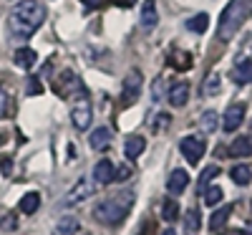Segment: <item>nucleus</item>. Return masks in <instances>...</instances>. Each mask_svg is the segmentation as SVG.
Returning <instances> with one entry per match:
<instances>
[{"instance_id": "obj_1", "label": "nucleus", "mask_w": 252, "mask_h": 235, "mask_svg": "<svg viewBox=\"0 0 252 235\" xmlns=\"http://www.w3.org/2000/svg\"><path fill=\"white\" fill-rule=\"evenodd\" d=\"M43 20H46V5L38 3V0H26V3H18L13 8L8 26L15 38H31Z\"/></svg>"}, {"instance_id": "obj_2", "label": "nucleus", "mask_w": 252, "mask_h": 235, "mask_svg": "<svg viewBox=\"0 0 252 235\" xmlns=\"http://www.w3.org/2000/svg\"><path fill=\"white\" fill-rule=\"evenodd\" d=\"M131 205H134V192L124 190V192H119V195L106 197L103 202H98L94 207V218L98 223H103V225H116V223H121L126 215H129Z\"/></svg>"}, {"instance_id": "obj_3", "label": "nucleus", "mask_w": 252, "mask_h": 235, "mask_svg": "<svg viewBox=\"0 0 252 235\" xmlns=\"http://www.w3.org/2000/svg\"><path fill=\"white\" fill-rule=\"evenodd\" d=\"M250 8H252V0H232V3H227V8L220 15V23H217V38L222 43L235 38V33L245 23Z\"/></svg>"}, {"instance_id": "obj_4", "label": "nucleus", "mask_w": 252, "mask_h": 235, "mask_svg": "<svg viewBox=\"0 0 252 235\" xmlns=\"http://www.w3.org/2000/svg\"><path fill=\"white\" fill-rule=\"evenodd\" d=\"M71 121L78 132H86L91 121H94V109L86 99V94H78V99H73V106H71Z\"/></svg>"}, {"instance_id": "obj_5", "label": "nucleus", "mask_w": 252, "mask_h": 235, "mask_svg": "<svg viewBox=\"0 0 252 235\" xmlns=\"http://www.w3.org/2000/svg\"><path fill=\"white\" fill-rule=\"evenodd\" d=\"M179 149H182V155H184V159L189 162V164H197L202 157H204V152H207V144H204V139L202 137H184L182 139V144H179Z\"/></svg>"}, {"instance_id": "obj_6", "label": "nucleus", "mask_w": 252, "mask_h": 235, "mask_svg": "<svg viewBox=\"0 0 252 235\" xmlns=\"http://www.w3.org/2000/svg\"><path fill=\"white\" fill-rule=\"evenodd\" d=\"M141 91V71H129V76L124 78V86H121V104L129 106L139 99Z\"/></svg>"}, {"instance_id": "obj_7", "label": "nucleus", "mask_w": 252, "mask_h": 235, "mask_svg": "<svg viewBox=\"0 0 252 235\" xmlns=\"http://www.w3.org/2000/svg\"><path fill=\"white\" fill-rule=\"evenodd\" d=\"M91 192H94V185H89L86 177H81V180L73 185V190L68 192L66 197H63V207H71V205H78V202H83V200H89Z\"/></svg>"}, {"instance_id": "obj_8", "label": "nucleus", "mask_w": 252, "mask_h": 235, "mask_svg": "<svg viewBox=\"0 0 252 235\" xmlns=\"http://www.w3.org/2000/svg\"><path fill=\"white\" fill-rule=\"evenodd\" d=\"M242 121H245V104H232V106H227V112L222 117V129L235 132L237 126H242Z\"/></svg>"}, {"instance_id": "obj_9", "label": "nucleus", "mask_w": 252, "mask_h": 235, "mask_svg": "<svg viewBox=\"0 0 252 235\" xmlns=\"http://www.w3.org/2000/svg\"><path fill=\"white\" fill-rule=\"evenodd\" d=\"M114 177H116V164L111 159L96 162V167H94V182L96 185H109Z\"/></svg>"}, {"instance_id": "obj_10", "label": "nucleus", "mask_w": 252, "mask_h": 235, "mask_svg": "<svg viewBox=\"0 0 252 235\" xmlns=\"http://www.w3.org/2000/svg\"><path fill=\"white\" fill-rule=\"evenodd\" d=\"M111 139H114V134H111L109 126H96V129L89 134V144H91V149H96V152H103V149H109Z\"/></svg>"}, {"instance_id": "obj_11", "label": "nucleus", "mask_w": 252, "mask_h": 235, "mask_svg": "<svg viewBox=\"0 0 252 235\" xmlns=\"http://www.w3.org/2000/svg\"><path fill=\"white\" fill-rule=\"evenodd\" d=\"M157 18H159V13H157V0H144L141 3V28L144 31H152L154 26H157Z\"/></svg>"}, {"instance_id": "obj_12", "label": "nucleus", "mask_w": 252, "mask_h": 235, "mask_svg": "<svg viewBox=\"0 0 252 235\" xmlns=\"http://www.w3.org/2000/svg\"><path fill=\"white\" fill-rule=\"evenodd\" d=\"M189 185V175L184 172V169H174V172L169 175V180H166V190H169V195H182V192L187 190Z\"/></svg>"}, {"instance_id": "obj_13", "label": "nucleus", "mask_w": 252, "mask_h": 235, "mask_svg": "<svg viewBox=\"0 0 252 235\" xmlns=\"http://www.w3.org/2000/svg\"><path fill=\"white\" fill-rule=\"evenodd\" d=\"M146 149V139L144 137H126V144H124V155H126V159H139L141 157V152Z\"/></svg>"}, {"instance_id": "obj_14", "label": "nucleus", "mask_w": 252, "mask_h": 235, "mask_svg": "<svg viewBox=\"0 0 252 235\" xmlns=\"http://www.w3.org/2000/svg\"><path fill=\"white\" fill-rule=\"evenodd\" d=\"M13 61H15V66H20V69H33L35 66V61H38V53L33 51V48H28V46H23V48H18L15 51V56H13Z\"/></svg>"}, {"instance_id": "obj_15", "label": "nucleus", "mask_w": 252, "mask_h": 235, "mask_svg": "<svg viewBox=\"0 0 252 235\" xmlns=\"http://www.w3.org/2000/svg\"><path fill=\"white\" fill-rule=\"evenodd\" d=\"M189 101V83L187 81H177L169 89V104L172 106H184Z\"/></svg>"}, {"instance_id": "obj_16", "label": "nucleus", "mask_w": 252, "mask_h": 235, "mask_svg": "<svg viewBox=\"0 0 252 235\" xmlns=\"http://www.w3.org/2000/svg\"><path fill=\"white\" fill-rule=\"evenodd\" d=\"M232 78L237 81V83H252V58H245V61H240L237 66L232 69Z\"/></svg>"}, {"instance_id": "obj_17", "label": "nucleus", "mask_w": 252, "mask_h": 235, "mask_svg": "<svg viewBox=\"0 0 252 235\" xmlns=\"http://www.w3.org/2000/svg\"><path fill=\"white\" fill-rule=\"evenodd\" d=\"M78 230H81V223H78L73 215L61 218V220L56 223V228H53V233H56V235H76Z\"/></svg>"}, {"instance_id": "obj_18", "label": "nucleus", "mask_w": 252, "mask_h": 235, "mask_svg": "<svg viewBox=\"0 0 252 235\" xmlns=\"http://www.w3.org/2000/svg\"><path fill=\"white\" fill-rule=\"evenodd\" d=\"M229 215H232V207H229V205L217 207V210L212 212V218H209V228H212V230L224 228V225H227V220H229Z\"/></svg>"}, {"instance_id": "obj_19", "label": "nucleus", "mask_w": 252, "mask_h": 235, "mask_svg": "<svg viewBox=\"0 0 252 235\" xmlns=\"http://www.w3.org/2000/svg\"><path fill=\"white\" fill-rule=\"evenodd\" d=\"M18 207H20V212H26V215H33V212L40 207V195L38 192H26V195L20 197Z\"/></svg>"}, {"instance_id": "obj_20", "label": "nucleus", "mask_w": 252, "mask_h": 235, "mask_svg": "<svg viewBox=\"0 0 252 235\" xmlns=\"http://www.w3.org/2000/svg\"><path fill=\"white\" fill-rule=\"evenodd\" d=\"M229 155L232 157H250L252 155V139L250 137H237L229 147Z\"/></svg>"}, {"instance_id": "obj_21", "label": "nucleus", "mask_w": 252, "mask_h": 235, "mask_svg": "<svg viewBox=\"0 0 252 235\" xmlns=\"http://www.w3.org/2000/svg\"><path fill=\"white\" fill-rule=\"evenodd\" d=\"M217 126H220V117H217V112L209 109V112H204V114L199 117V129H202L204 134H212Z\"/></svg>"}, {"instance_id": "obj_22", "label": "nucleus", "mask_w": 252, "mask_h": 235, "mask_svg": "<svg viewBox=\"0 0 252 235\" xmlns=\"http://www.w3.org/2000/svg\"><path fill=\"white\" fill-rule=\"evenodd\" d=\"M229 175H232L235 185H250V180H252V167H250V164H235Z\"/></svg>"}, {"instance_id": "obj_23", "label": "nucleus", "mask_w": 252, "mask_h": 235, "mask_svg": "<svg viewBox=\"0 0 252 235\" xmlns=\"http://www.w3.org/2000/svg\"><path fill=\"white\" fill-rule=\"evenodd\" d=\"M187 28L192 31V33H204V31L209 28V15H207V13H199V15H194V18H189V20H187Z\"/></svg>"}, {"instance_id": "obj_24", "label": "nucleus", "mask_w": 252, "mask_h": 235, "mask_svg": "<svg viewBox=\"0 0 252 235\" xmlns=\"http://www.w3.org/2000/svg\"><path fill=\"white\" fill-rule=\"evenodd\" d=\"M220 175V167H215V164H209L207 169H204V172L199 175V182H197V190L202 192V195H204V190L209 187V182H212L215 177Z\"/></svg>"}, {"instance_id": "obj_25", "label": "nucleus", "mask_w": 252, "mask_h": 235, "mask_svg": "<svg viewBox=\"0 0 252 235\" xmlns=\"http://www.w3.org/2000/svg\"><path fill=\"white\" fill-rule=\"evenodd\" d=\"M222 197H224V192H222V187L220 185H209L207 190H204V202L207 205H220L222 202Z\"/></svg>"}, {"instance_id": "obj_26", "label": "nucleus", "mask_w": 252, "mask_h": 235, "mask_svg": "<svg viewBox=\"0 0 252 235\" xmlns=\"http://www.w3.org/2000/svg\"><path fill=\"white\" fill-rule=\"evenodd\" d=\"M161 218H164L166 223H174V220L179 218V205H177L174 200H166V202L161 205Z\"/></svg>"}, {"instance_id": "obj_27", "label": "nucleus", "mask_w": 252, "mask_h": 235, "mask_svg": "<svg viewBox=\"0 0 252 235\" xmlns=\"http://www.w3.org/2000/svg\"><path fill=\"white\" fill-rule=\"evenodd\" d=\"M184 220H187V230H189V233H197V230H199V223H202L199 210H197V207H189L187 215H184Z\"/></svg>"}, {"instance_id": "obj_28", "label": "nucleus", "mask_w": 252, "mask_h": 235, "mask_svg": "<svg viewBox=\"0 0 252 235\" xmlns=\"http://www.w3.org/2000/svg\"><path fill=\"white\" fill-rule=\"evenodd\" d=\"M189 63H192V56L184 53V51H177V53L172 56V66L179 69V71H187V69H189Z\"/></svg>"}, {"instance_id": "obj_29", "label": "nucleus", "mask_w": 252, "mask_h": 235, "mask_svg": "<svg viewBox=\"0 0 252 235\" xmlns=\"http://www.w3.org/2000/svg\"><path fill=\"white\" fill-rule=\"evenodd\" d=\"M26 83H28V86H26V94H28V96H38V94H43V83H40V78L31 76Z\"/></svg>"}, {"instance_id": "obj_30", "label": "nucleus", "mask_w": 252, "mask_h": 235, "mask_svg": "<svg viewBox=\"0 0 252 235\" xmlns=\"http://www.w3.org/2000/svg\"><path fill=\"white\" fill-rule=\"evenodd\" d=\"M207 96H212V94H217L220 91V76L215 74V76H209L207 81H204V89H202Z\"/></svg>"}, {"instance_id": "obj_31", "label": "nucleus", "mask_w": 252, "mask_h": 235, "mask_svg": "<svg viewBox=\"0 0 252 235\" xmlns=\"http://www.w3.org/2000/svg\"><path fill=\"white\" fill-rule=\"evenodd\" d=\"M169 121H172L169 114H157L154 121H152V129H154V132H164L166 126H169Z\"/></svg>"}, {"instance_id": "obj_32", "label": "nucleus", "mask_w": 252, "mask_h": 235, "mask_svg": "<svg viewBox=\"0 0 252 235\" xmlns=\"http://www.w3.org/2000/svg\"><path fill=\"white\" fill-rule=\"evenodd\" d=\"M8 114H10V96L0 89V119L8 117Z\"/></svg>"}, {"instance_id": "obj_33", "label": "nucleus", "mask_w": 252, "mask_h": 235, "mask_svg": "<svg viewBox=\"0 0 252 235\" xmlns=\"http://www.w3.org/2000/svg\"><path fill=\"white\" fill-rule=\"evenodd\" d=\"M0 228H3V230H15L18 228V220H15L13 212H8V215L0 218Z\"/></svg>"}, {"instance_id": "obj_34", "label": "nucleus", "mask_w": 252, "mask_h": 235, "mask_svg": "<svg viewBox=\"0 0 252 235\" xmlns=\"http://www.w3.org/2000/svg\"><path fill=\"white\" fill-rule=\"evenodd\" d=\"M0 167H3L5 175H10V169H13V167H10V159H3V162H0Z\"/></svg>"}, {"instance_id": "obj_35", "label": "nucleus", "mask_w": 252, "mask_h": 235, "mask_svg": "<svg viewBox=\"0 0 252 235\" xmlns=\"http://www.w3.org/2000/svg\"><path fill=\"white\" fill-rule=\"evenodd\" d=\"M224 235H245V230H227Z\"/></svg>"}, {"instance_id": "obj_36", "label": "nucleus", "mask_w": 252, "mask_h": 235, "mask_svg": "<svg viewBox=\"0 0 252 235\" xmlns=\"http://www.w3.org/2000/svg\"><path fill=\"white\" fill-rule=\"evenodd\" d=\"M161 235H177V233H174V228H166V230H164Z\"/></svg>"}, {"instance_id": "obj_37", "label": "nucleus", "mask_w": 252, "mask_h": 235, "mask_svg": "<svg viewBox=\"0 0 252 235\" xmlns=\"http://www.w3.org/2000/svg\"><path fill=\"white\" fill-rule=\"evenodd\" d=\"M83 3H86V5H96V3H98V0H83Z\"/></svg>"}, {"instance_id": "obj_38", "label": "nucleus", "mask_w": 252, "mask_h": 235, "mask_svg": "<svg viewBox=\"0 0 252 235\" xmlns=\"http://www.w3.org/2000/svg\"><path fill=\"white\" fill-rule=\"evenodd\" d=\"M245 235H252V225H247V230H245Z\"/></svg>"}]
</instances>
